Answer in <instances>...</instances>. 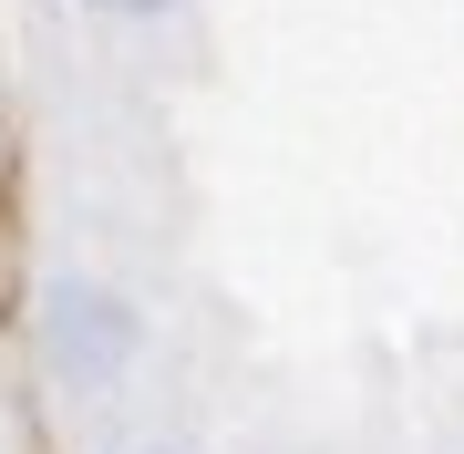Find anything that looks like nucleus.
<instances>
[{"label":"nucleus","mask_w":464,"mask_h":454,"mask_svg":"<svg viewBox=\"0 0 464 454\" xmlns=\"http://www.w3.org/2000/svg\"><path fill=\"white\" fill-rule=\"evenodd\" d=\"M134 341H145V320H134L124 289H103V279H52V300H42V372H52L63 392H114L124 362H134Z\"/></svg>","instance_id":"f257e3e1"},{"label":"nucleus","mask_w":464,"mask_h":454,"mask_svg":"<svg viewBox=\"0 0 464 454\" xmlns=\"http://www.w3.org/2000/svg\"><path fill=\"white\" fill-rule=\"evenodd\" d=\"M83 11H114V21H145V11H176V0H83Z\"/></svg>","instance_id":"f03ea898"},{"label":"nucleus","mask_w":464,"mask_h":454,"mask_svg":"<svg viewBox=\"0 0 464 454\" xmlns=\"http://www.w3.org/2000/svg\"><path fill=\"white\" fill-rule=\"evenodd\" d=\"M155 454H176V444H155Z\"/></svg>","instance_id":"7ed1b4c3"}]
</instances>
